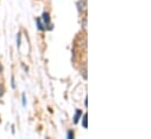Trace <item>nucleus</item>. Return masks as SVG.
<instances>
[{
  "instance_id": "1",
  "label": "nucleus",
  "mask_w": 151,
  "mask_h": 139,
  "mask_svg": "<svg viewBox=\"0 0 151 139\" xmlns=\"http://www.w3.org/2000/svg\"><path fill=\"white\" fill-rule=\"evenodd\" d=\"M42 24L45 26V28L48 27V29H52V26H50V18H49V14L47 12H45L42 14Z\"/></svg>"
},
{
  "instance_id": "2",
  "label": "nucleus",
  "mask_w": 151,
  "mask_h": 139,
  "mask_svg": "<svg viewBox=\"0 0 151 139\" xmlns=\"http://www.w3.org/2000/svg\"><path fill=\"white\" fill-rule=\"evenodd\" d=\"M82 124H83V128H84V129H87V128H88V115H87V113H84V115H83Z\"/></svg>"
},
{
  "instance_id": "3",
  "label": "nucleus",
  "mask_w": 151,
  "mask_h": 139,
  "mask_svg": "<svg viewBox=\"0 0 151 139\" xmlns=\"http://www.w3.org/2000/svg\"><path fill=\"white\" fill-rule=\"evenodd\" d=\"M81 116H82V111H81V110H76L75 117H74V124H76V123L78 122V119H80Z\"/></svg>"
},
{
  "instance_id": "4",
  "label": "nucleus",
  "mask_w": 151,
  "mask_h": 139,
  "mask_svg": "<svg viewBox=\"0 0 151 139\" xmlns=\"http://www.w3.org/2000/svg\"><path fill=\"white\" fill-rule=\"evenodd\" d=\"M37 25H38L39 31H45V29H46L45 26H43V24L41 22V19H37Z\"/></svg>"
},
{
  "instance_id": "5",
  "label": "nucleus",
  "mask_w": 151,
  "mask_h": 139,
  "mask_svg": "<svg viewBox=\"0 0 151 139\" xmlns=\"http://www.w3.org/2000/svg\"><path fill=\"white\" fill-rule=\"evenodd\" d=\"M67 139H74V132L73 131H68V137Z\"/></svg>"
},
{
  "instance_id": "6",
  "label": "nucleus",
  "mask_w": 151,
  "mask_h": 139,
  "mask_svg": "<svg viewBox=\"0 0 151 139\" xmlns=\"http://www.w3.org/2000/svg\"><path fill=\"white\" fill-rule=\"evenodd\" d=\"M22 105H24V106L26 105V96H25V94L22 95Z\"/></svg>"
},
{
  "instance_id": "7",
  "label": "nucleus",
  "mask_w": 151,
  "mask_h": 139,
  "mask_svg": "<svg viewBox=\"0 0 151 139\" xmlns=\"http://www.w3.org/2000/svg\"><path fill=\"white\" fill-rule=\"evenodd\" d=\"M4 95V87L2 85H0V97Z\"/></svg>"
}]
</instances>
